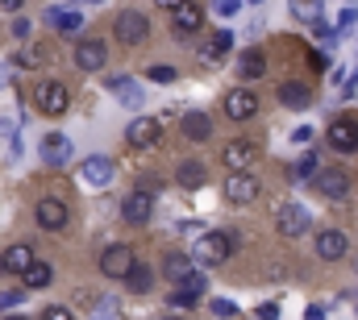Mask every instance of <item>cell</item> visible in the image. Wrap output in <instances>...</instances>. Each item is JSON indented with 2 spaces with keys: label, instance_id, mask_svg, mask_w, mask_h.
<instances>
[{
  "label": "cell",
  "instance_id": "cell-1",
  "mask_svg": "<svg viewBox=\"0 0 358 320\" xmlns=\"http://www.w3.org/2000/svg\"><path fill=\"white\" fill-rule=\"evenodd\" d=\"M234 249H238V233H234V229H208V233L196 238L192 262H200V266H221V262H229Z\"/></svg>",
  "mask_w": 358,
  "mask_h": 320
},
{
  "label": "cell",
  "instance_id": "cell-6",
  "mask_svg": "<svg viewBox=\"0 0 358 320\" xmlns=\"http://www.w3.org/2000/svg\"><path fill=\"white\" fill-rule=\"evenodd\" d=\"M221 108H225L229 121H255V117H259V96L242 83V87H229V92L221 96Z\"/></svg>",
  "mask_w": 358,
  "mask_h": 320
},
{
  "label": "cell",
  "instance_id": "cell-30",
  "mask_svg": "<svg viewBox=\"0 0 358 320\" xmlns=\"http://www.w3.org/2000/svg\"><path fill=\"white\" fill-rule=\"evenodd\" d=\"M150 283H155L150 266H146V262H134V266H129V275H125V287H129V296H146V291H150Z\"/></svg>",
  "mask_w": 358,
  "mask_h": 320
},
{
  "label": "cell",
  "instance_id": "cell-13",
  "mask_svg": "<svg viewBox=\"0 0 358 320\" xmlns=\"http://www.w3.org/2000/svg\"><path fill=\"white\" fill-rule=\"evenodd\" d=\"M121 217H125L129 225H150V217H155V196L134 187V191L121 200Z\"/></svg>",
  "mask_w": 358,
  "mask_h": 320
},
{
  "label": "cell",
  "instance_id": "cell-20",
  "mask_svg": "<svg viewBox=\"0 0 358 320\" xmlns=\"http://www.w3.org/2000/svg\"><path fill=\"white\" fill-rule=\"evenodd\" d=\"M34 258H38V254H34V249H29L25 241H17V245H8V249L0 254V270H4V275H17V279H21V275H25V266H29Z\"/></svg>",
  "mask_w": 358,
  "mask_h": 320
},
{
  "label": "cell",
  "instance_id": "cell-23",
  "mask_svg": "<svg viewBox=\"0 0 358 320\" xmlns=\"http://www.w3.org/2000/svg\"><path fill=\"white\" fill-rule=\"evenodd\" d=\"M196 270V262H192V254H179V249H171V254H163V279L167 283H183L187 275Z\"/></svg>",
  "mask_w": 358,
  "mask_h": 320
},
{
  "label": "cell",
  "instance_id": "cell-25",
  "mask_svg": "<svg viewBox=\"0 0 358 320\" xmlns=\"http://www.w3.org/2000/svg\"><path fill=\"white\" fill-rule=\"evenodd\" d=\"M80 175H84V183H92V187H104V183H113V159L92 154V159H84Z\"/></svg>",
  "mask_w": 358,
  "mask_h": 320
},
{
  "label": "cell",
  "instance_id": "cell-31",
  "mask_svg": "<svg viewBox=\"0 0 358 320\" xmlns=\"http://www.w3.org/2000/svg\"><path fill=\"white\" fill-rule=\"evenodd\" d=\"M317 166H321V159H317V150H304L300 159L292 162V170H287V175H292L296 183H304V179H313V175H317Z\"/></svg>",
  "mask_w": 358,
  "mask_h": 320
},
{
  "label": "cell",
  "instance_id": "cell-57",
  "mask_svg": "<svg viewBox=\"0 0 358 320\" xmlns=\"http://www.w3.org/2000/svg\"><path fill=\"white\" fill-rule=\"evenodd\" d=\"M355 308H358V300H355Z\"/></svg>",
  "mask_w": 358,
  "mask_h": 320
},
{
  "label": "cell",
  "instance_id": "cell-56",
  "mask_svg": "<svg viewBox=\"0 0 358 320\" xmlns=\"http://www.w3.org/2000/svg\"><path fill=\"white\" fill-rule=\"evenodd\" d=\"M92 4H100V0H92Z\"/></svg>",
  "mask_w": 358,
  "mask_h": 320
},
{
  "label": "cell",
  "instance_id": "cell-47",
  "mask_svg": "<svg viewBox=\"0 0 358 320\" xmlns=\"http://www.w3.org/2000/svg\"><path fill=\"white\" fill-rule=\"evenodd\" d=\"M308 138H313V125H300V129H292V142H300V146H304Z\"/></svg>",
  "mask_w": 358,
  "mask_h": 320
},
{
  "label": "cell",
  "instance_id": "cell-21",
  "mask_svg": "<svg viewBox=\"0 0 358 320\" xmlns=\"http://www.w3.org/2000/svg\"><path fill=\"white\" fill-rule=\"evenodd\" d=\"M275 96H279V104H283V108H308V104H313V87H308V83H300V80H283Z\"/></svg>",
  "mask_w": 358,
  "mask_h": 320
},
{
  "label": "cell",
  "instance_id": "cell-14",
  "mask_svg": "<svg viewBox=\"0 0 358 320\" xmlns=\"http://www.w3.org/2000/svg\"><path fill=\"white\" fill-rule=\"evenodd\" d=\"M313 249H317V258H321V262H342V258L350 254V241H346L342 229H321L317 241H313Z\"/></svg>",
  "mask_w": 358,
  "mask_h": 320
},
{
  "label": "cell",
  "instance_id": "cell-15",
  "mask_svg": "<svg viewBox=\"0 0 358 320\" xmlns=\"http://www.w3.org/2000/svg\"><path fill=\"white\" fill-rule=\"evenodd\" d=\"M317 191L325 196V200H350V175L342 170V166H329V170H321L317 175Z\"/></svg>",
  "mask_w": 358,
  "mask_h": 320
},
{
  "label": "cell",
  "instance_id": "cell-17",
  "mask_svg": "<svg viewBox=\"0 0 358 320\" xmlns=\"http://www.w3.org/2000/svg\"><path fill=\"white\" fill-rule=\"evenodd\" d=\"M234 50V29H213V38L200 46V63H208V67H217L225 54Z\"/></svg>",
  "mask_w": 358,
  "mask_h": 320
},
{
  "label": "cell",
  "instance_id": "cell-5",
  "mask_svg": "<svg viewBox=\"0 0 358 320\" xmlns=\"http://www.w3.org/2000/svg\"><path fill=\"white\" fill-rule=\"evenodd\" d=\"M134 262H138V254H134L125 241H113V245L100 249V275H104V279H121V283H125V275H129Z\"/></svg>",
  "mask_w": 358,
  "mask_h": 320
},
{
  "label": "cell",
  "instance_id": "cell-54",
  "mask_svg": "<svg viewBox=\"0 0 358 320\" xmlns=\"http://www.w3.org/2000/svg\"><path fill=\"white\" fill-rule=\"evenodd\" d=\"M250 4H263V0H250Z\"/></svg>",
  "mask_w": 358,
  "mask_h": 320
},
{
  "label": "cell",
  "instance_id": "cell-4",
  "mask_svg": "<svg viewBox=\"0 0 358 320\" xmlns=\"http://www.w3.org/2000/svg\"><path fill=\"white\" fill-rule=\"evenodd\" d=\"M113 38H117L121 46H142V42L150 38V21H146L138 8H125V13H117V21H113Z\"/></svg>",
  "mask_w": 358,
  "mask_h": 320
},
{
  "label": "cell",
  "instance_id": "cell-12",
  "mask_svg": "<svg viewBox=\"0 0 358 320\" xmlns=\"http://www.w3.org/2000/svg\"><path fill=\"white\" fill-rule=\"evenodd\" d=\"M325 142H329L338 154H355L358 150V121L355 117H338V121H329Z\"/></svg>",
  "mask_w": 358,
  "mask_h": 320
},
{
  "label": "cell",
  "instance_id": "cell-51",
  "mask_svg": "<svg viewBox=\"0 0 358 320\" xmlns=\"http://www.w3.org/2000/svg\"><path fill=\"white\" fill-rule=\"evenodd\" d=\"M155 4H163V8H167V13H171V8H176L179 0H155Z\"/></svg>",
  "mask_w": 358,
  "mask_h": 320
},
{
  "label": "cell",
  "instance_id": "cell-8",
  "mask_svg": "<svg viewBox=\"0 0 358 320\" xmlns=\"http://www.w3.org/2000/svg\"><path fill=\"white\" fill-rule=\"evenodd\" d=\"M275 229H279L283 238H304V233L313 229V217H308L304 204H279V208H275Z\"/></svg>",
  "mask_w": 358,
  "mask_h": 320
},
{
  "label": "cell",
  "instance_id": "cell-46",
  "mask_svg": "<svg viewBox=\"0 0 358 320\" xmlns=\"http://www.w3.org/2000/svg\"><path fill=\"white\" fill-rule=\"evenodd\" d=\"M355 21H358V13H355V8H342V13H338V29H350Z\"/></svg>",
  "mask_w": 358,
  "mask_h": 320
},
{
  "label": "cell",
  "instance_id": "cell-42",
  "mask_svg": "<svg viewBox=\"0 0 358 320\" xmlns=\"http://www.w3.org/2000/svg\"><path fill=\"white\" fill-rule=\"evenodd\" d=\"M213 8H217V17H234L242 8V0H213Z\"/></svg>",
  "mask_w": 358,
  "mask_h": 320
},
{
  "label": "cell",
  "instance_id": "cell-34",
  "mask_svg": "<svg viewBox=\"0 0 358 320\" xmlns=\"http://www.w3.org/2000/svg\"><path fill=\"white\" fill-rule=\"evenodd\" d=\"M146 80H150V83H176V67L155 63V67H146Z\"/></svg>",
  "mask_w": 358,
  "mask_h": 320
},
{
  "label": "cell",
  "instance_id": "cell-22",
  "mask_svg": "<svg viewBox=\"0 0 358 320\" xmlns=\"http://www.w3.org/2000/svg\"><path fill=\"white\" fill-rule=\"evenodd\" d=\"M238 75H242L246 83L267 75V54H263V46H250V50L238 54Z\"/></svg>",
  "mask_w": 358,
  "mask_h": 320
},
{
  "label": "cell",
  "instance_id": "cell-27",
  "mask_svg": "<svg viewBox=\"0 0 358 320\" xmlns=\"http://www.w3.org/2000/svg\"><path fill=\"white\" fill-rule=\"evenodd\" d=\"M50 279H55V270H50V262H42V258H34V262L25 266V275H21L25 291H42V287H50Z\"/></svg>",
  "mask_w": 358,
  "mask_h": 320
},
{
  "label": "cell",
  "instance_id": "cell-55",
  "mask_svg": "<svg viewBox=\"0 0 358 320\" xmlns=\"http://www.w3.org/2000/svg\"><path fill=\"white\" fill-rule=\"evenodd\" d=\"M167 320H179V317H167Z\"/></svg>",
  "mask_w": 358,
  "mask_h": 320
},
{
  "label": "cell",
  "instance_id": "cell-44",
  "mask_svg": "<svg viewBox=\"0 0 358 320\" xmlns=\"http://www.w3.org/2000/svg\"><path fill=\"white\" fill-rule=\"evenodd\" d=\"M308 67H313V71H329V59H325L321 50H308Z\"/></svg>",
  "mask_w": 358,
  "mask_h": 320
},
{
  "label": "cell",
  "instance_id": "cell-19",
  "mask_svg": "<svg viewBox=\"0 0 358 320\" xmlns=\"http://www.w3.org/2000/svg\"><path fill=\"white\" fill-rule=\"evenodd\" d=\"M176 183L183 187V191H200L204 183H208V166L200 159H183L176 166Z\"/></svg>",
  "mask_w": 358,
  "mask_h": 320
},
{
  "label": "cell",
  "instance_id": "cell-3",
  "mask_svg": "<svg viewBox=\"0 0 358 320\" xmlns=\"http://www.w3.org/2000/svg\"><path fill=\"white\" fill-rule=\"evenodd\" d=\"M34 104H38L42 117L55 121V117H63L71 108V92H67V83H59V80H42L34 87Z\"/></svg>",
  "mask_w": 358,
  "mask_h": 320
},
{
  "label": "cell",
  "instance_id": "cell-35",
  "mask_svg": "<svg viewBox=\"0 0 358 320\" xmlns=\"http://www.w3.org/2000/svg\"><path fill=\"white\" fill-rule=\"evenodd\" d=\"M0 138H8V146H13V154H21V138H17V121H8V117H0Z\"/></svg>",
  "mask_w": 358,
  "mask_h": 320
},
{
  "label": "cell",
  "instance_id": "cell-36",
  "mask_svg": "<svg viewBox=\"0 0 358 320\" xmlns=\"http://www.w3.org/2000/svg\"><path fill=\"white\" fill-rule=\"evenodd\" d=\"M92 320H121V308H117L113 300H100V304L92 308Z\"/></svg>",
  "mask_w": 358,
  "mask_h": 320
},
{
  "label": "cell",
  "instance_id": "cell-16",
  "mask_svg": "<svg viewBox=\"0 0 358 320\" xmlns=\"http://www.w3.org/2000/svg\"><path fill=\"white\" fill-rule=\"evenodd\" d=\"M108 63V46L100 38H80L76 42V67L80 71H100Z\"/></svg>",
  "mask_w": 358,
  "mask_h": 320
},
{
  "label": "cell",
  "instance_id": "cell-7",
  "mask_svg": "<svg viewBox=\"0 0 358 320\" xmlns=\"http://www.w3.org/2000/svg\"><path fill=\"white\" fill-rule=\"evenodd\" d=\"M34 217H38V229H46V233H63L67 221H71V208H67L59 196H42L38 208H34Z\"/></svg>",
  "mask_w": 358,
  "mask_h": 320
},
{
  "label": "cell",
  "instance_id": "cell-43",
  "mask_svg": "<svg viewBox=\"0 0 358 320\" xmlns=\"http://www.w3.org/2000/svg\"><path fill=\"white\" fill-rule=\"evenodd\" d=\"M29 29H34V25H29L25 17H17V21H13V38H17V42H25V38H29Z\"/></svg>",
  "mask_w": 358,
  "mask_h": 320
},
{
  "label": "cell",
  "instance_id": "cell-49",
  "mask_svg": "<svg viewBox=\"0 0 358 320\" xmlns=\"http://www.w3.org/2000/svg\"><path fill=\"white\" fill-rule=\"evenodd\" d=\"M21 4H25V0H0V8H4V13H21Z\"/></svg>",
  "mask_w": 358,
  "mask_h": 320
},
{
  "label": "cell",
  "instance_id": "cell-53",
  "mask_svg": "<svg viewBox=\"0 0 358 320\" xmlns=\"http://www.w3.org/2000/svg\"><path fill=\"white\" fill-rule=\"evenodd\" d=\"M4 320H21V317H4Z\"/></svg>",
  "mask_w": 358,
  "mask_h": 320
},
{
  "label": "cell",
  "instance_id": "cell-11",
  "mask_svg": "<svg viewBox=\"0 0 358 320\" xmlns=\"http://www.w3.org/2000/svg\"><path fill=\"white\" fill-rule=\"evenodd\" d=\"M204 25V8L196 4V0H179L176 8H171V29H176L179 42H192V34Z\"/></svg>",
  "mask_w": 358,
  "mask_h": 320
},
{
  "label": "cell",
  "instance_id": "cell-33",
  "mask_svg": "<svg viewBox=\"0 0 358 320\" xmlns=\"http://www.w3.org/2000/svg\"><path fill=\"white\" fill-rule=\"evenodd\" d=\"M179 287H183V291H192V296H196V300H204V291H208V279H204V275H196V270H192V275H187V279H183V283H179Z\"/></svg>",
  "mask_w": 358,
  "mask_h": 320
},
{
  "label": "cell",
  "instance_id": "cell-37",
  "mask_svg": "<svg viewBox=\"0 0 358 320\" xmlns=\"http://www.w3.org/2000/svg\"><path fill=\"white\" fill-rule=\"evenodd\" d=\"M167 304H171V308H196V304H200V300H196V296H192V291H183V287H176V291H171V296H167Z\"/></svg>",
  "mask_w": 358,
  "mask_h": 320
},
{
  "label": "cell",
  "instance_id": "cell-32",
  "mask_svg": "<svg viewBox=\"0 0 358 320\" xmlns=\"http://www.w3.org/2000/svg\"><path fill=\"white\" fill-rule=\"evenodd\" d=\"M287 8H292V17H296V21H304V25L321 21V0H292Z\"/></svg>",
  "mask_w": 358,
  "mask_h": 320
},
{
  "label": "cell",
  "instance_id": "cell-10",
  "mask_svg": "<svg viewBox=\"0 0 358 320\" xmlns=\"http://www.w3.org/2000/svg\"><path fill=\"white\" fill-rule=\"evenodd\" d=\"M159 138H163L159 117H134L125 129V146H134V150H150V146H159Z\"/></svg>",
  "mask_w": 358,
  "mask_h": 320
},
{
  "label": "cell",
  "instance_id": "cell-41",
  "mask_svg": "<svg viewBox=\"0 0 358 320\" xmlns=\"http://www.w3.org/2000/svg\"><path fill=\"white\" fill-rule=\"evenodd\" d=\"M213 317H238V304L234 300H213Z\"/></svg>",
  "mask_w": 358,
  "mask_h": 320
},
{
  "label": "cell",
  "instance_id": "cell-28",
  "mask_svg": "<svg viewBox=\"0 0 358 320\" xmlns=\"http://www.w3.org/2000/svg\"><path fill=\"white\" fill-rule=\"evenodd\" d=\"M108 87L117 92V100H121L125 108H142V100H146V96H142V87H138L134 80H125V75H113Z\"/></svg>",
  "mask_w": 358,
  "mask_h": 320
},
{
  "label": "cell",
  "instance_id": "cell-24",
  "mask_svg": "<svg viewBox=\"0 0 358 320\" xmlns=\"http://www.w3.org/2000/svg\"><path fill=\"white\" fill-rule=\"evenodd\" d=\"M179 129H183L187 142H208V138H213V117H208V112H183Z\"/></svg>",
  "mask_w": 358,
  "mask_h": 320
},
{
  "label": "cell",
  "instance_id": "cell-2",
  "mask_svg": "<svg viewBox=\"0 0 358 320\" xmlns=\"http://www.w3.org/2000/svg\"><path fill=\"white\" fill-rule=\"evenodd\" d=\"M221 196H225V204L246 208V204H255V200L263 196V183H259V175H255V170H229V175H225Z\"/></svg>",
  "mask_w": 358,
  "mask_h": 320
},
{
  "label": "cell",
  "instance_id": "cell-45",
  "mask_svg": "<svg viewBox=\"0 0 358 320\" xmlns=\"http://www.w3.org/2000/svg\"><path fill=\"white\" fill-rule=\"evenodd\" d=\"M255 317H259V320H279V304H271V300H267V304H259V312H255Z\"/></svg>",
  "mask_w": 358,
  "mask_h": 320
},
{
  "label": "cell",
  "instance_id": "cell-38",
  "mask_svg": "<svg viewBox=\"0 0 358 320\" xmlns=\"http://www.w3.org/2000/svg\"><path fill=\"white\" fill-rule=\"evenodd\" d=\"M313 34H317V42H329V46L338 42V29H334V25H325V21H313Z\"/></svg>",
  "mask_w": 358,
  "mask_h": 320
},
{
  "label": "cell",
  "instance_id": "cell-48",
  "mask_svg": "<svg viewBox=\"0 0 358 320\" xmlns=\"http://www.w3.org/2000/svg\"><path fill=\"white\" fill-rule=\"evenodd\" d=\"M355 92H358V71L346 80V87H342V100H355Z\"/></svg>",
  "mask_w": 358,
  "mask_h": 320
},
{
  "label": "cell",
  "instance_id": "cell-40",
  "mask_svg": "<svg viewBox=\"0 0 358 320\" xmlns=\"http://www.w3.org/2000/svg\"><path fill=\"white\" fill-rule=\"evenodd\" d=\"M38 320H76L71 317V308H59V304H50V308H42V317Z\"/></svg>",
  "mask_w": 358,
  "mask_h": 320
},
{
  "label": "cell",
  "instance_id": "cell-26",
  "mask_svg": "<svg viewBox=\"0 0 358 320\" xmlns=\"http://www.w3.org/2000/svg\"><path fill=\"white\" fill-rule=\"evenodd\" d=\"M46 21L63 34V38H76L80 42V29H84V17L80 13H63V8H46Z\"/></svg>",
  "mask_w": 358,
  "mask_h": 320
},
{
  "label": "cell",
  "instance_id": "cell-29",
  "mask_svg": "<svg viewBox=\"0 0 358 320\" xmlns=\"http://www.w3.org/2000/svg\"><path fill=\"white\" fill-rule=\"evenodd\" d=\"M13 63H17L21 71H34V67H46V63H50V50H46V46H38V42H29L25 50H17V54H13Z\"/></svg>",
  "mask_w": 358,
  "mask_h": 320
},
{
  "label": "cell",
  "instance_id": "cell-39",
  "mask_svg": "<svg viewBox=\"0 0 358 320\" xmlns=\"http://www.w3.org/2000/svg\"><path fill=\"white\" fill-rule=\"evenodd\" d=\"M21 300H25V287H13V291H4V296H0V308L8 312V308H17Z\"/></svg>",
  "mask_w": 358,
  "mask_h": 320
},
{
  "label": "cell",
  "instance_id": "cell-9",
  "mask_svg": "<svg viewBox=\"0 0 358 320\" xmlns=\"http://www.w3.org/2000/svg\"><path fill=\"white\" fill-rule=\"evenodd\" d=\"M259 159H263V146H259V142H246V138H234V142H225V150H221L225 170H250Z\"/></svg>",
  "mask_w": 358,
  "mask_h": 320
},
{
  "label": "cell",
  "instance_id": "cell-18",
  "mask_svg": "<svg viewBox=\"0 0 358 320\" xmlns=\"http://www.w3.org/2000/svg\"><path fill=\"white\" fill-rule=\"evenodd\" d=\"M38 150H42V162H50V166H67L71 154H76L71 150V138H63V133H46Z\"/></svg>",
  "mask_w": 358,
  "mask_h": 320
},
{
  "label": "cell",
  "instance_id": "cell-50",
  "mask_svg": "<svg viewBox=\"0 0 358 320\" xmlns=\"http://www.w3.org/2000/svg\"><path fill=\"white\" fill-rule=\"evenodd\" d=\"M308 320H325V308H321V304H313V308H308Z\"/></svg>",
  "mask_w": 358,
  "mask_h": 320
},
{
  "label": "cell",
  "instance_id": "cell-52",
  "mask_svg": "<svg viewBox=\"0 0 358 320\" xmlns=\"http://www.w3.org/2000/svg\"><path fill=\"white\" fill-rule=\"evenodd\" d=\"M4 83H8V67H4V63H0V87H4Z\"/></svg>",
  "mask_w": 358,
  "mask_h": 320
}]
</instances>
